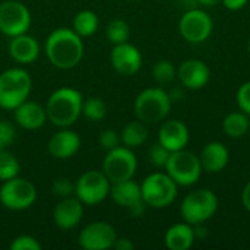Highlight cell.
<instances>
[{
    "instance_id": "obj_7",
    "label": "cell",
    "mask_w": 250,
    "mask_h": 250,
    "mask_svg": "<svg viewBox=\"0 0 250 250\" xmlns=\"http://www.w3.org/2000/svg\"><path fill=\"white\" fill-rule=\"evenodd\" d=\"M164 170L177 183V186L183 188L196 185L204 171L199 155L188 151L186 148L171 152Z\"/></svg>"
},
{
    "instance_id": "obj_33",
    "label": "cell",
    "mask_w": 250,
    "mask_h": 250,
    "mask_svg": "<svg viewBox=\"0 0 250 250\" xmlns=\"http://www.w3.org/2000/svg\"><path fill=\"white\" fill-rule=\"evenodd\" d=\"M51 192L53 195L59 198H67L75 193V183H72L66 177H59L53 182L51 185Z\"/></svg>"
},
{
    "instance_id": "obj_37",
    "label": "cell",
    "mask_w": 250,
    "mask_h": 250,
    "mask_svg": "<svg viewBox=\"0 0 250 250\" xmlns=\"http://www.w3.org/2000/svg\"><path fill=\"white\" fill-rule=\"evenodd\" d=\"M221 3L224 4L226 9L231 10V12H237L246 7V4L249 3V0H221Z\"/></svg>"
},
{
    "instance_id": "obj_25",
    "label": "cell",
    "mask_w": 250,
    "mask_h": 250,
    "mask_svg": "<svg viewBox=\"0 0 250 250\" xmlns=\"http://www.w3.org/2000/svg\"><path fill=\"white\" fill-rule=\"evenodd\" d=\"M146 139H148V127H146V123L141 120L129 122L120 133L122 144L130 149L139 148L141 145L146 142Z\"/></svg>"
},
{
    "instance_id": "obj_23",
    "label": "cell",
    "mask_w": 250,
    "mask_h": 250,
    "mask_svg": "<svg viewBox=\"0 0 250 250\" xmlns=\"http://www.w3.org/2000/svg\"><path fill=\"white\" fill-rule=\"evenodd\" d=\"M196 240L195 229L189 223H176L164 234L166 248L170 250H189Z\"/></svg>"
},
{
    "instance_id": "obj_5",
    "label": "cell",
    "mask_w": 250,
    "mask_h": 250,
    "mask_svg": "<svg viewBox=\"0 0 250 250\" xmlns=\"http://www.w3.org/2000/svg\"><path fill=\"white\" fill-rule=\"evenodd\" d=\"M218 211V198L211 189H196L188 193L180 204L183 221L190 226L208 223Z\"/></svg>"
},
{
    "instance_id": "obj_31",
    "label": "cell",
    "mask_w": 250,
    "mask_h": 250,
    "mask_svg": "<svg viewBox=\"0 0 250 250\" xmlns=\"http://www.w3.org/2000/svg\"><path fill=\"white\" fill-rule=\"evenodd\" d=\"M170 154L171 152L166 146H163L160 142H157L149 149V160H151V163L155 167L164 168L166 164H167V161H168V158H170Z\"/></svg>"
},
{
    "instance_id": "obj_11",
    "label": "cell",
    "mask_w": 250,
    "mask_h": 250,
    "mask_svg": "<svg viewBox=\"0 0 250 250\" xmlns=\"http://www.w3.org/2000/svg\"><path fill=\"white\" fill-rule=\"evenodd\" d=\"M138 168V160L133 151L127 146L119 145L107 152L103 161V171L111 183L133 179Z\"/></svg>"
},
{
    "instance_id": "obj_34",
    "label": "cell",
    "mask_w": 250,
    "mask_h": 250,
    "mask_svg": "<svg viewBox=\"0 0 250 250\" xmlns=\"http://www.w3.org/2000/svg\"><path fill=\"white\" fill-rule=\"evenodd\" d=\"M98 142H100V145H101L103 149L111 151V149L117 148L122 141H120V135L116 130H113V129H104L100 133Z\"/></svg>"
},
{
    "instance_id": "obj_16",
    "label": "cell",
    "mask_w": 250,
    "mask_h": 250,
    "mask_svg": "<svg viewBox=\"0 0 250 250\" xmlns=\"http://www.w3.org/2000/svg\"><path fill=\"white\" fill-rule=\"evenodd\" d=\"M83 217V204L78 198H62V201L53 209V221L54 224L63 230H73L79 226Z\"/></svg>"
},
{
    "instance_id": "obj_6",
    "label": "cell",
    "mask_w": 250,
    "mask_h": 250,
    "mask_svg": "<svg viewBox=\"0 0 250 250\" xmlns=\"http://www.w3.org/2000/svg\"><path fill=\"white\" fill-rule=\"evenodd\" d=\"M177 183L164 171H155L141 183V195L144 202L155 209L170 207L177 198Z\"/></svg>"
},
{
    "instance_id": "obj_17",
    "label": "cell",
    "mask_w": 250,
    "mask_h": 250,
    "mask_svg": "<svg viewBox=\"0 0 250 250\" xmlns=\"http://www.w3.org/2000/svg\"><path fill=\"white\" fill-rule=\"evenodd\" d=\"M190 133L188 126L180 120H167L161 125L158 132V142L170 152L185 149L189 144Z\"/></svg>"
},
{
    "instance_id": "obj_32",
    "label": "cell",
    "mask_w": 250,
    "mask_h": 250,
    "mask_svg": "<svg viewBox=\"0 0 250 250\" xmlns=\"http://www.w3.org/2000/svg\"><path fill=\"white\" fill-rule=\"evenodd\" d=\"M16 138L15 126L7 120H0V151L7 149Z\"/></svg>"
},
{
    "instance_id": "obj_29",
    "label": "cell",
    "mask_w": 250,
    "mask_h": 250,
    "mask_svg": "<svg viewBox=\"0 0 250 250\" xmlns=\"http://www.w3.org/2000/svg\"><path fill=\"white\" fill-rule=\"evenodd\" d=\"M19 161L7 149L0 151V182H6L19 174Z\"/></svg>"
},
{
    "instance_id": "obj_36",
    "label": "cell",
    "mask_w": 250,
    "mask_h": 250,
    "mask_svg": "<svg viewBox=\"0 0 250 250\" xmlns=\"http://www.w3.org/2000/svg\"><path fill=\"white\" fill-rule=\"evenodd\" d=\"M236 101L239 108L250 116V81L242 83L236 92Z\"/></svg>"
},
{
    "instance_id": "obj_42",
    "label": "cell",
    "mask_w": 250,
    "mask_h": 250,
    "mask_svg": "<svg viewBox=\"0 0 250 250\" xmlns=\"http://www.w3.org/2000/svg\"><path fill=\"white\" fill-rule=\"evenodd\" d=\"M129 1H135V0H129Z\"/></svg>"
},
{
    "instance_id": "obj_41",
    "label": "cell",
    "mask_w": 250,
    "mask_h": 250,
    "mask_svg": "<svg viewBox=\"0 0 250 250\" xmlns=\"http://www.w3.org/2000/svg\"><path fill=\"white\" fill-rule=\"evenodd\" d=\"M248 51H249V54H250V40H249V42H248Z\"/></svg>"
},
{
    "instance_id": "obj_20",
    "label": "cell",
    "mask_w": 250,
    "mask_h": 250,
    "mask_svg": "<svg viewBox=\"0 0 250 250\" xmlns=\"http://www.w3.org/2000/svg\"><path fill=\"white\" fill-rule=\"evenodd\" d=\"M13 116H15V122L26 130H37L42 127L47 122L45 107H42L35 101H28V100L13 110Z\"/></svg>"
},
{
    "instance_id": "obj_21",
    "label": "cell",
    "mask_w": 250,
    "mask_h": 250,
    "mask_svg": "<svg viewBox=\"0 0 250 250\" xmlns=\"http://www.w3.org/2000/svg\"><path fill=\"white\" fill-rule=\"evenodd\" d=\"M9 54L15 62H18L21 64H29L38 59L40 44L34 37H31L28 34H21V35L10 38Z\"/></svg>"
},
{
    "instance_id": "obj_26",
    "label": "cell",
    "mask_w": 250,
    "mask_h": 250,
    "mask_svg": "<svg viewBox=\"0 0 250 250\" xmlns=\"http://www.w3.org/2000/svg\"><path fill=\"white\" fill-rule=\"evenodd\" d=\"M98 25H100V19L97 16L95 12L89 10V9H85V10H81L76 13V16L73 18V31L85 38V37H91L97 32L98 29Z\"/></svg>"
},
{
    "instance_id": "obj_3",
    "label": "cell",
    "mask_w": 250,
    "mask_h": 250,
    "mask_svg": "<svg viewBox=\"0 0 250 250\" xmlns=\"http://www.w3.org/2000/svg\"><path fill=\"white\" fill-rule=\"evenodd\" d=\"M32 79L22 67H10L0 73V108L13 111L28 100Z\"/></svg>"
},
{
    "instance_id": "obj_24",
    "label": "cell",
    "mask_w": 250,
    "mask_h": 250,
    "mask_svg": "<svg viewBox=\"0 0 250 250\" xmlns=\"http://www.w3.org/2000/svg\"><path fill=\"white\" fill-rule=\"evenodd\" d=\"M223 132L233 139L243 138L250 132V116L242 110L229 113L223 120Z\"/></svg>"
},
{
    "instance_id": "obj_8",
    "label": "cell",
    "mask_w": 250,
    "mask_h": 250,
    "mask_svg": "<svg viewBox=\"0 0 250 250\" xmlns=\"http://www.w3.org/2000/svg\"><path fill=\"white\" fill-rule=\"evenodd\" d=\"M214 31V21L211 15L201 7L188 9L179 21V32L189 44L205 42Z\"/></svg>"
},
{
    "instance_id": "obj_35",
    "label": "cell",
    "mask_w": 250,
    "mask_h": 250,
    "mask_svg": "<svg viewBox=\"0 0 250 250\" xmlns=\"http://www.w3.org/2000/svg\"><path fill=\"white\" fill-rule=\"evenodd\" d=\"M10 250H41V245L35 237L21 234L10 243Z\"/></svg>"
},
{
    "instance_id": "obj_38",
    "label": "cell",
    "mask_w": 250,
    "mask_h": 250,
    "mask_svg": "<svg viewBox=\"0 0 250 250\" xmlns=\"http://www.w3.org/2000/svg\"><path fill=\"white\" fill-rule=\"evenodd\" d=\"M135 248V245L129 240V239H116V242H114V246H113V249H117V250H133Z\"/></svg>"
},
{
    "instance_id": "obj_1",
    "label": "cell",
    "mask_w": 250,
    "mask_h": 250,
    "mask_svg": "<svg viewBox=\"0 0 250 250\" xmlns=\"http://www.w3.org/2000/svg\"><path fill=\"white\" fill-rule=\"evenodd\" d=\"M45 54L54 67L73 69L83 57L82 37L70 28H57L45 41Z\"/></svg>"
},
{
    "instance_id": "obj_30",
    "label": "cell",
    "mask_w": 250,
    "mask_h": 250,
    "mask_svg": "<svg viewBox=\"0 0 250 250\" xmlns=\"http://www.w3.org/2000/svg\"><path fill=\"white\" fill-rule=\"evenodd\" d=\"M82 114L92 122H101L107 116V105L101 98L91 97L88 100H83Z\"/></svg>"
},
{
    "instance_id": "obj_15",
    "label": "cell",
    "mask_w": 250,
    "mask_h": 250,
    "mask_svg": "<svg viewBox=\"0 0 250 250\" xmlns=\"http://www.w3.org/2000/svg\"><path fill=\"white\" fill-rule=\"evenodd\" d=\"M211 78L208 64L199 59H188L177 67V79L186 89H202Z\"/></svg>"
},
{
    "instance_id": "obj_10",
    "label": "cell",
    "mask_w": 250,
    "mask_h": 250,
    "mask_svg": "<svg viewBox=\"0 0 250 250\" xmlns=\"http://www.w3.org/2000/svg\"><path fill=\"white\" fill-rule=\"evenodd\" d=\"M110 188L111 182L103 170H91L76 180L75 195L83 205H98L110 196Z\"/></svg>"
},
{
    "instance_id": "obj_22",
    "label": "cell",
    "mask_w": 250,
    "mask_h": 250,
    "mask_svg": "<svg viewBox=\"0 0 250 250\" xmlns=\"http://www.w3.org/2000/svg\"><path fill=\"white\" fill-rule=\"evenodd\" d=\"M110 196L114 204L126 209L144 201L141 195V185H138L133 179L111 183Z\"/></svg>"
},
{
    "instance_id": "obj_27",
    "label": "cell",
    "mask_w": 250,
    "mask_h": 250,
    "mask_svg": "<svg viewBox=\"0 0 250 250\" xmlns=\"http://www.w3.org/2000/svg\"><path fill=\"white\" fill-rule=\"evenodd\" d=\"M105 34L108 41L116 45V44H122V42H127L129 37H130V26L125 19L116 18L113 21L108 22L107 28H105Z\"/></svg>"
},
{
    "instance_id": "obj_39",
    "label": "cell",
    "mask_w": 250,
    "mask_h": 250,
    "mask_svg": "<svg viewBox=\"0 0 250 250\" xmlns=\"http://www.w3.org/2000/svg\"><path fill=\"white\" fill-rule=\"evenodd\" d=\"M242 204H243L245 209L250 212V180L242 190Z\"/></svg>"
},
{
    "instance_id": "obj_40",
    "label": "cell",
    "mask_w": 250,
    "mask_h": 250,
    "mask_svg": "<svg viewBox=\"0 0 250 250\" xmlns=\"http://www.w3.org/2000/svg\"><path fill=\"white\" fill-rule=\"evenodd\" d=\"M198 6L201 7H214L221 3V0H196Z\"/></svg>"
},
{
    "instance_id": "obj_19",
    "label": "cell",
    "mask_w": 250,
    "mask_h": 250,
    "mask_svg": "<svg viewBox=\"0 0 250 250\" xmlns=\"http://www.w3.org/2000/svg\"><path fill=\"white\" fill-rule=\"evenodd\" d=\"M199 160L202 164V170L211 174L215 173H221L230 161V151L229 148L218 141H212L208 142L201 154H199Z\"/></svg>"
},
{
    "instance_id": "obj_18",
    "label": "cell",
    "mask_w": 250,
    "mask_h": 250,
    "mask_svg": "<svg viewBox=\"0 0 250 250\" xmlns=\"http://www.w3.org/2000/svg\"><path fill=\"white\" fill-rule=\"evenodd\" d=\"M47 148L51 157L57 160H69L79 151L81 138L76 132L67 127H62V130L56 132L50 138Z\"/></svg>"
},
{
    "instance_id": "obj_14",
    "label": "cell",
    "mask_w": 250,
    "mask_h": 250,
    "mask_svg": "<svg viewBox=\"0 0 250 250\" xmlns=\"http://www.w3.org/2000/svg\"><path fill=\"white\" fill-rule=\"evenodd\" d=\"M110 62L117 73L123 76H132L136 75L142 67V54L136 45L127 41L113 47L110 53Z\"/></svg>"
},
{
    "instance_id": "obj_28",
    "label": "cell",
    "mask_w": 250,
    "mask_h": 250,
    "mask_svg": "<svg viewBox=\"0 0 250 250\" xmlns=\"http://www.w3.org/2000/svg\"><path fill=\"white\" fill-rule=\"evenodd\" d=\"M152 76L158 85H168L177 78V67L170 60H158L152 67Z\"/></svg>"
},
{
    "instance_id": "obj_4",
    "label": "cell",
    "mask_w": 250,
    "mask_h": 250,
    "mask_svg": "<svg viewBox=\"0 0 250 250\" xmlns=\"http://www.w3.org/2000/svg\"><path fill=\"white\" fill-rule=\"evenodd\" d=\"M171 104L173 101L167 91L160 86H152L139 92L133 108L138 120L146 125H155L167 119Z\"/></svg>"
},
{
    "instance_id": "obj_12",
    "label": "cell",
    "mask_w": 250,
    "mask_h": 250,
    "mask_svg": "<svg viewBox=\"0 0 250 250\" xmlns=\"http://www.w3.org/2000/svg\"><path fill=\"white\" fill-rule=\"evenodd\" d=\"M31 26L29 9L18 0L0 3V32L9 38L26 34Z\"/></svg>"
},
{
    "instance_id": "obj_2",
    "label": "cell",
    "mask_w": 250,
    "mask_h": 250,
    "mask_svg": "<svg viewBox=\"0 0 250 250\" xmlns=\"http://www.w3.org/2000/svg\"><path fill=\"white\" fill-rule=\"evenodd\" d=\"M82 103L83 97L78 89L70 86L59 88L47 100V120L57 127H69L82 114Z\"/></svg>"
},
{
    "instance_id": "obj_13",
    "label": "cell",
    "mask_w": 250,
    "mask_h": 250,
    "mask_svg": "<svg viewBox=\"0 0 250 250\" xmlns=\"http://www.w3.org/2000/svg\"><path fill=\"white\" fill-rule=\"evenodd\" d=\"M117 239L116 230L105 221L91 223L79 233L78 243L85 250H107L114 246Z\"/></svg>"
},
{
    "instance_id": "obj_9",
    "label": "cell",
    "mask_w": 250,
    "mask_h": 250,
    "mask_svg": "<svg viewBox=\"0 0 250 250\" xmlns=\"http://www.w3.org/2000/svg\"><path fill=\"white\" fill-rule=\"evenodd\" d=\"M37 189L28 179L13 177L3 182L0 188V204L10 211H23L34 205Z\"/></svg>"
}]
</instances>
